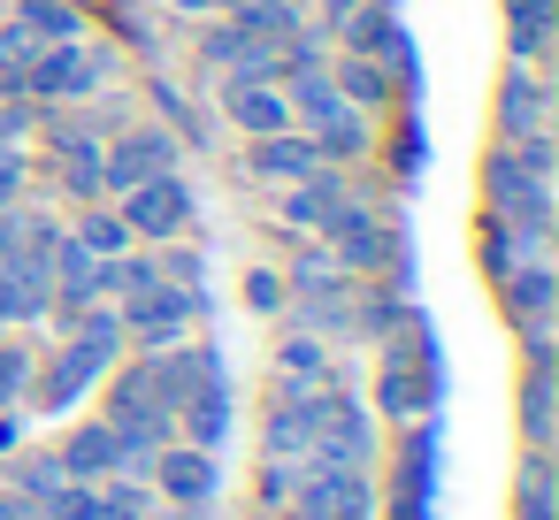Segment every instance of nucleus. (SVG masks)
Wrapping results in <instances>:
<instances>
[{
	"label": "nucleus",
	"mask_w": 559,
	"mask_h": 520,
	"mask_svg": "<svg viewBox=\"0 0 559 520\" xmlns=\"http://www.w3.org/2000/svg\"><path fill=\"white\" fill-rule=\"evenodd\" d=\"M116 215H123V230H131L139 245H169V238H185V230L200 222V192L169 169V177H146V184L116 192Z\"/></svg>",
	"instance_id": "1"
},
{
	"label": "nucleus",
	"mask_w": 559,
	"mask_h": 520,
	"mask_svg": "<svg viewBox=\"0 0 559 520\" xmlns=\"http://www.w3.org/2000/svg\"><path fill=\"white\" fill-rule=\"evenodd\" d=\"M483 199H490V215H506V222L551 238V177H536L513 146L490 154V169H483Z\"/></svg>",
	"instance_id": "2"
},
{
	"label": "nucleus",
	"mask_w": 559,
	"mask_h": 520,
	"mask_svg": "<svg viewBox=\"0 0 559 520\" xmlns=\"http://www.w3.org/2000/svg\"><path fill=\"white\" fill-rule=\"evenodd\" d=\"M292 512H299V520H376V497H368V474H360V467L299 459V482H292Z\"/></svg>",
	"instance_id": "3"
},
{
	"label": "nucleus",
	"mask_w": 559,
	"mask_h": 520,
	"mask_svg": "<svg viewBox=\"0 0 559 520\" xmlns=\"http://www.w3.org/2000/svg\"><path fill=\"white\" fill-rule=\"evenodd\" d=\"M169 169H177V131H169V123H131L123 138L100 146V184H108V199L131 192V184H146V177H169Z\"/></svg>",
	"instance_id": "4"
},
{
	"label": "nucleus",
	"mask_w": 559,
	"mask_h": 520,
	"mask_svg": "<svg viewBox=\"0 0 559 520\" xmlns=\"http://www.w3.org/2000/svg\"><path fill=\"white\" fill-rule=\"evenodd\" d=\"M192 314H200V291H192V283H146V291H131V299L116 306L123 337H139L146 352L177 344V337L192 329Z\"/></svg>",
	"instance_id": "5"
},
{
	"label": "nucleus",
	"mask_w": 559,
	"mask_h": 520,
	"mask_svg": "<svg viewBox=\"0 0 559 520\" xmlns=\"http://www.w3.org/2000/svg\"><path fill=\"white\" fill-rule=\"evenodd\" d=\"M100 77H108V55H100V47H85V39H55V47H39L24 93H39V100H62V93L85 100Z\"/></svg>",
	"instance_id": "6"
},
{
	"label": "nucleus",
	"mask_w": 559,
	"mask_h": 520,
	"mask_svg": "<svg viewBox=\"0 0 559 520\" xmlns=\"http://www.w3.org/2000/svg\"><path fill=\"white\" fill-rule=\"evenodd\" d=\"M322 413H330V390H284L269 413V459H314Z\"/></svg>",
	"instance_id": "7"
},
{
	"label": "nucleus",
	"mask_w": 559,
	"mask_h": 520,
	"mask_svg": "<svg viewBox=\"0 0 559 520\" xmlns=\"http://www.w3.org/2000/svg\"><path fill=\"white\" fill-rule=\"evenodd\" d=\"M223 116H230L246 138L292 131V100H284V85H269V77H223Z\"/></svg>",
	"instance_id": "8"
},
{
	"label": "nucleus",
	"mask_w": 559,
	"mask_h": 520,
	"mask_svg": "<svg viewBox=\"0 0 559 520\" xmlns=\"http://www.w3.org/2000/svg\"><path fill=\"white\" fill-rule=\"evenodd\" d=\"M314 169H322V154H314V138H307V131L246 138V177H253V184H299V177H314Z\"/></svg>",
	"instance_id": "9"
},
{
	"label": "nucleus",
	"mask_w": 559,
	"mask_h": 520,
	"mask_svg": "<svg viewBox=\"0 0 559 520\" xmlns=\"http://www.w3.org/2000/svg\"><path fill=\"white\" fill-rule=\"evenodd\" d=\"M55 467L70 482H108V474H131V451H123V436L108 421H85V428H70V444L55 451Z\"/></svg>",
	"instance_id": "10"
},
{
	"label": "nucleus",
	"mask_w": 559,
	"mask_h": 520,
	"mask_svg": "<svg viewBox=\"0 0 559 520\" xmlns=\"http://www.w3.org/2000/svg\"><path fill=\"white\" fill-rule=\"evenodd\" d=\"M154 482L169 505H207L215 497V451L207 444H162L154 451Z\"/></svg>",
	"instance_id": "11"
},
{
	"label": "nucleus",
	"mask_w": 559,
	"mask_h": 520,
	"mask_svg": "<svg viewBox=\"0 0 559 520\" xmlns=\"http://www.w3.org/2000/svg\"><path fill=\"white\" fill-rule=\"evenodd\" d=\"M322 238H330V245H337V261H345V268H360V276H368V268H383V253H391V222H383V215H368V207H353V199L330 215V230H322Z\"/></svg>",
	"instance_id": "12"
},
{
	"label": "nucleus",
	"mask_w": 559,
	"mask_h": 520,
	"mask_svg": "<svg viewBox=\"0 0 559 520\" xmlns=\"http://www.w3.org/2000/svg\"><path fill=\"white\" fill-rule=\"evenodd\" d=\"M544 108H551L544 77H536L528 62H513V77H506V93H498V146L536 138V131H544Z\"/></svg>",
	"instance_id": "13"
},
{
	"label": "nucleus",
	"mask_w": 559,
	"mask_h": 520,
	"mask_svg": "<svg viewBox=\"0 0 559 520\" xmlns=\"http://www.w3.org/2000/svg\"><path fill=\"white\" fill-rule=\"evenodd\" d=\"M108 428L123 436L131 467H146V459L169 444V406H154V398H139V390H123V383H116V413H108Z\"/></svg>",
	"instance_id": "14"
},
{
	"label": "nucleus",
	"mask_w": 559,
	"mask_h": 520,
	"mask_svg": "<svg viewBox=\"0 0 559 520\" xmlns=\"http://www.w3.org/2000/svg\"><path fill=\"white\" fill-rule=\"evenodd\" d=\"M498 306H506L521 329H544V322H551V306H559V283H551V268H544V261H521V268H506V276H498Z\"/></svg>",
	"instance_id": "15"
},
{
	"label": "nucleus",
	"mask_w": 559,
	"mask_h": 520,
	"mask_svg": "<svg viewBox=\"0 0 559 520\" xmlns=\"http://www.w3.org/2000/svg\"><path fill=\"white\" fill-rule=\"evenodd\" d=\"M337 207H345L337 169H314V177L284 184V222H292V230H330V215H337Z\"/></svg>",
	"instance_id": "16"
},
{
	"label": "nucleus",
	"mask_w": 559,
	"mask_h": 520,
	"mask_svg": "<svg viewBox=\"0 0 559 520\" xmlns=\"http://www.w3.org/2000/svg\"><path fill=\"white\" fill-rule=\"evenodd\" d=\"M322 77H330V85H337V100H345V108H360V116H368V108H383V100H391V85H399V77H391L383 62H368V55H345V62H337V70H322Z\"/></svg>",
	"instance_id": "17"
},
{
	"label": "nucleus",
	"mask_w": 559,
	"mask_h": 520,
	"mask_svg": "<svg viewBox=\"0 0 559 520\" xmlns=\"http://www.w3.org/2000/svg\"><path fill=\"white\" fill-rule=\"evenodd\" d=\"M55 161H62V184L93 207V199H108V184H100V138H85V131H62L55 138Z\"/></svg>",
	"instance_id": "18"
},
{
	"label": "nucleus",
	"mask_w": 559,
	"mask_h": 520,
	"mask_svg": "<svg viewBox=\"0 0 559 520\" xmlns=\"http://www.w3.org/2000/svg\"><path fill=\"white\" fill-rule=\"evenodd\" d=\"M32 39H85V9H78V0H16V9H9Z\"/></svg>",
	"instance_id": "19"
},
{
	"label": "nucleus",
	"mask_w": 559,
	"mask_h": 520,
	"mask_svg": "<svg viewBox=\"0 0 559 520\" xmlns=\"http://www.w3.org/2000/svg\"><path fill=\"white\" fill-rule=\"evenodd\" d=\"M307 138H314L322 169H337V161H360V154H368V123H360V108H337V116H322Z\"/></svg>",
	"instance_id": "20"
},
{
	"label": "nucleus",
	"mask_w": 559,
	"mask_h": 520,
	"mask_svg": "<svg viewBox=\"0 0 559 520\" xmlns=\"http://www.w3.org/2000/svg\"><path fill=\"white\" fill-rule=\"evenodd\" d=\"M39 47H47V39H32L16 16H0V93H24V77H32V62H39Z\"/></svg>",
	"instance_id": "21"
},
{
	"label": "nucleus",
	"mask_w": 559,
	"mask_h": 520,
	"mask_svg": "<svg viewBox=\"0 0 559 520\" xmlns=\"http://www.w3.org/2000/svg\"><path fill=\"white\" fill-rule=\"evenodd\" d=\"M70 238H78L93 261H116V253H131V230H123V215H116V207H100V199L85 207V222H78Z\"/></svg>",
	"instance_id": "22"
},
{
	"label": "nucleus",
	"mask_w": 559,
	"mask_h": 520,
	"mask_svg": "<svg viewBox=\"0 0 559 520\" xmlns=\"http://www.w3.org/2000/svg\"><path fill=\"white\" fill-rule=\"evenodd\" d=\"M276 367H284V390H322V375H330V352H322V337H284Z\"/></svg>",
	"instance_id": "23"
},
{
	"label": "nucleus",
	"mask_w": 559,
	"mask_h": 520,
	"mask_svg": "<svg viewBox=\"0 0 559 520\" xmlns=\"http://www.w3.org/2000/svg\"><path fill=\"white\" fill-rule=\"evenodd\" d=\"M429 390H437V375H406L399 360L383 367V406H391V413H406V421H414V413L429 406Z\"/></svg>",
	"instance_id": "24"
},
{
	"label": "nucleus",
	"mask_w": 559,
	"mask_h": 520,
	"mask_svg": "<svg viewBox=\"0 0 559 520\" xmlns=\"http://www.w3.org/2000/svg\"><path fill=\"white\" fill-rule=\"evenodd\" d=\"M24 390H32V352L24 344H0V413H9Z\"/></svg>",
	"instance_id": "25"
},
{
	"label": "nucleus",
	"mask_w": 559,
	"mask_h": 520,
	"mask_svg": "<svg viewBox=\"0 0 559 520\" xmlns=\"http://www.w3.org/2000/svg\"><path fill=\"white\" fill-rule=\"evenodd\" d=\"M521 520H551V467L544 459L521 467Z\"/></svg>",
	"instance_id": "26"
},
{
	"label": "nucleus",
	"mask_w": 559,
	"mask_h": 520,
	"mask_svg": "<svg viewBox=\"0 0 559 520\" xmlns=\"http://www.w3.org/2000/svg\"><path fill=\"white\" fill-rule=\"evenodd\" d=\"M62 482H70V474H62L55 459H24V467H16V489H24L32 505H47V497H55Z\"/></svg>",
	"instance_id": "27"
},
{
	"label": "nucleus",
	"mask_w": 559,
	"mask_h": 520,
	"mask_svg": "<svg viewBox=\"0 0 559 520\" xmlns=\"http://www.w3.org/2000/svg\"><path fill=\"white\" fill-rule=\"evenodd\" d=\"M154 268H162V283H192V291H200V245H177V238H169V253H162Z\"/></svg>",
	"instance_id": "28"
},
{
	"label": "nucleus",
	"mask_w": 559,
	"mask_h": 520,
	"mask_svg": "<svg viewBox=\"0 0 559 520\" xmlns=\"http://www.w3.org/2000/svg\"><path fill=\"white\" fill-rule=\"evenodd\" d=\"M551 39V16H513V62H536Z\"/></svg>",
	"instance_id": "29"
},
{
	"label": "nucleus",
	"mask_w": 559,
	"mask_h": 520,
	"mask_svg": "<svg viewBox=\"0 0 559 520\" xmlns=\"http://www.w3.org/2000/svg\"><path fill=\"white\" fill-rule=\"evenodd\" d=\"M246 306H253V314H276V306H284V276L253 268V276H246Z\"/></svg>",
	"instance_id": "30"
},
{
	"label": "nucleus",
	"mask_w": 559,
	"mask_h": 520,
	"mask_svg": "<svg viewBox=\"0 0 559 520\" xmlns=\"http://www.w3.org/2000/svg\"><path fill=\"white\" fill-rule=\"evenodd\" d=\"M16 192H24V154L0 146V207H16Z\"/></svg>",
	"instance_id": "31"
},
{
	"label": "nucleus",
	"mask_w": 559,
	"mask_h": 520,
	"mask_svg": "<svg viewBox=\"0 0 559 520\" xmlns=\"http://www.w3.org/2000/svg\"><path fill=\"white\" fill-rule=\"evenodd\" d=\"M169 9H185V16H223V0H169Z\"/></svg>",
	"instance_id": "32"
},
{
	"label": "nucleus",
	"mask_w": 559,
	"mask_h": 520,
	"mask_svg": "<svg viewBox=\"0 0 559 520\" xmlns=\"http://www.w3.org/2000/svg\"><path fill=\"white\" fill-rule=\"evenodd\" d=\"M146 520H200V505H169V512H146Z\"/></svg>",
	"instance_id": "33"
},
{
	"label": "nucleus",
	"mask_w": 559,
	"mask_h": 520,
	"mask_svg": "<svg viewBox=\"0 0 559 520\" xmlns=\"http://www.w3.org/2000/svg\"><path fill=\"white\" fill-rule=\"evenodd\" d=\"M0 451H16V413H9V421H0Z\"/></svg>",
	"instance_id": "34"
},
{
	"label": "nucleus",
	"mask_w": 559,
	"mask_h": 520,
	"mask_svg": "<svg viewBox=\"0 0 559 520\" xmlns=\"http://www.w3.org/2000/svg\"><path fill=\"white\" fill-rule=\"evenodd\" d=\"M223 9H246V0H223Z\"/></svg>",
	"instance_id": "35"
}]
</instances>
